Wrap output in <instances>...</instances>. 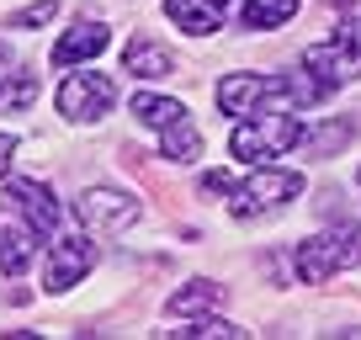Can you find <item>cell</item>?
Returning a JSON list of instances; mask_svg holds the SVG:
<instances>
[{"label": "cell", "instance_id": "6da1fadb", "mask_svg": "<svg viewBox=\"0 0 361 340\" xmlns=\"http://www.w3.org/2000/svg\"><path fill=\"white\" fill-rule=\"evenodd\" d=\"M228 213L234 218H260V213H271V207H282V202H293V197H303V176L298 170H287V165H250V176L245 181H228Z\"/></svg>", "mask_w": 361, "mask_h": 340}, {"label": "cell", "instance_id": "7a4b0ae2", "mask_svg": "<svg viewBox=\"0 0 361 340\" xmlns=\"http://www.w3.org/2000/svg\"><path fill=\"white\" fill-rule=\"evenodd\" d=\"M298 144H308V128H303V117H293V112L250 117V123H239L234 138H228L234 159H245V165H260V159H276V154H293Z\"/></svg>", "mask_w": 361, "mask_h": 340}, {"label": "cell", "instance_id": "3957f363", "mask_svg": "<svg viewBox=\"0 0 361 340\" xmlns=\"http://www.w3.org/2000/svg\"><path fill=\"white\" fill-rule=\"evenodd\" d=\"M350 266H361V229L356 224L319 229L314 239L298 245V277L303 282H329L335 272H350Z\"/></svg>", "mask_w": 361, "mask_h": 340}, {"label": "cell", "instance_id": "277c9868", "mask_svg": "<svg viewBox=\"0 0 361 340\" xmlns=\"http://www.w3.org/2000/svg\"><path fill=\"white\" fill-rule=\"evenodd\" d=\"M112 102H117V80L96 75V69L69 75L64 85H59V112H64L69 123H96V117L112 112Z\"/></svg>", "mask_w": 361, "mask_h": 340}, {"label": "cell", "instance_id": "5b68a950", "mask_svg": "<svg viewBox=\"0 0 361 340\" xmlns=\"http://www.w3.org/2000/svg\"><path fill=\"white\" fill-rule=\"evenodd\" d=\"M96 266V239L85 234V229H75V234H59L54 245H48V293H69V287L80 282V277Z\"/></svg>", "mask_w": 361, "mask_h": 340}, {"label": "cell", "instance_id": "8992f818", "mask_svg": "<svg viewBox=\"0 0 361 340\" xmlns=\"http://www.w3.org/2000/svg\"><path fill=\"white\" fill-rule=\"evenodd\" d=\"M75 218L80 229H96V234H123L128 224H138V202L117 186H90L75 202Z\"/></svg>", "mask_w": 361, "mask_h": 340}, {"label": "cell", "instance_id": "52a82bcc", "mask_svg": "<svg viewBox=\"0 0 361 340\" xmlns=\"http://www.w3.org/2000/svg\"><path fill=\"white\" fill-rule=\"evenodd\" d=\"M6 197H11V207L22 213V224H32L43 239L59 229V202H54V192H48L43 181H11Z\"/></svg>", "mask_w": 361, "mask_h": 340}, {"label": "cell", "instance_id": "ba28073f", "mask_svg": "<svg viewBox=\"0 0 361 340\" xmlns=\"http://www.w3.org/2000/svg\"><path fill=\"white\" fill-rule=\"evenodd\" d=\"M165 16L180 27V32L207 37V32H218V27H224L228 0H165Z\"/></svg>", "mask_w": 361, "mask_h": 340}, {"label": "cell", "instance_id": "9c48e42d", "mask_svg": "<svg viewBox=\"0 0 361 340\" xmlns=\"http://www.w3.org/2000/svg\"><path fill=\"white\" fill-rule=\"evenodd\" d=\"M106 43H112L106 22H80V27H69V32L54 43V64L59 69H64V64H85V59H96Z\"/></svg>", "mask_w": 361, "mask_h": 340}, {"label": "cell", "instance_id": "30bf717a", "mask_svg": "<svg viewBox=\"0 0 361 340\" xmlns=\"http://www.w3.org/2000/svg\"><path fill=\"white\" fill-rule=\"evenodd\" d=\"M123 69L138 80H165L170 69H176V54H170L165 43H154V37H133V43L123 48Z\"/></svg>", "mask_w": 361, "mask_h": 340}, {"label": "cell", "instance_id": "8fae6325", "mask_svg": "<svg viewBox=\"0 0 361 340\" xmlns=\"http://www.w3.org/2000/svg\"><path fill=\"white\" fill-rule=\"evenodd\" d=\"M335 54H340V69H345V80H356V75H361V0H345V6H340Z\"/></svg>", "mask_w": 361, "mask_h": 340}, {"label": "cell", "instance_id": "7c38bea8", "mask_svg": "<svg viewBox=\"0 0 361 340\" xmlns=\"http://www.w3.org/2000/svg\"><path fill=\"white\" fill-rule=\"evenodd\" d=\"M37 229L32 224H22V229H6V234H0V272L6 277H22L27 266H32V255H37Z\"/></svg>", "mask_w": 361, "mask_h": 340}, {"label": "cell", "instance_id": "4fadbf2b", "mask_svg": "<svg viewBox=\"0 0 361 340\" xmlns=\"http://www.w3.org/2000/svg\"><path fill=\"white\" fill-rule=\"evenodd\" d=\"M133 117L144 128H154V133H165V128H176L180 117H186V107L176 102V96H154V91H138L133 96Z\"/></svg>", "mask_w": 361, "mask_h": 340}, {"label": "cell", "instance_id": "5bb4252c", "mask_svg": "<svg viewBox=\"0 0 361 340\" xmlns=\"http://www.w3.org/2000/svg\"><path fill=\"white\" fill-rule=\"evenodd\" d=\"M298 16V0H245L239 6V22L245 32H271V27H282Z\"/></svg>", "mask_w": 361, "mask_h": 340}, {"label": "cell", "instance_id": "9a60e30c", "mask_svg": "<svg viewBox=\"0 0 361 340\" xmlns=\"http://www.w3.org/2000/svg\"><path fill=\"white\" fill-rule=\"evenodd\" d=\"M218 303H224V287H218V282H186L180 293H170L165 314L186 319V314H207V308H218Z\"/></svg>", "mask_w": 361, "mask_h": 340}, {"label": "cell", "instance_id": "2e32d148", "mask_svg": "<svg viewBox=\"0 0 361 340\" xmlns=\"http://www.w3.org/2000/svg\"><path fill=\"white\" fill-rule=\"evenodd\" d=\"M159 149H165V159L186 165V159H197V149H202V133L192 128V117H180L176 128H165V133H159Z\"/></svg>", "mask_w": 361, "mask_h": 340}, {"label": "cell", "instance_id": "e0dca14e", "mask_svg": "<svg viewBox=\"0 0 361 340\" xmlns=\"http://www.w3.org/2000/svg\"><path fill=\"white\" fill-rule=\"evenodd\" d=\"M37 102V75H6L0 80V112H27Z\"/></svg>", "mask_w": 361, "mask_h": 340}, {"label": "cell", "instance_id": "ac0fdd59", "mask_svg": "<svg viewBox=\"0 0 361 340\" xmlns=\"http://www.w3.org/2000/svg\"><path fill=\"white\" fill-rule=\"evenodd\" d=\"M176 340H239L245 329L239 324H228V319H197V324H186V329H170Z\"/></svg>", "mask_w": 361, "mask_h": 340}, {"label": "cell", "instance_id": "d6986e66", "mask_svg": "<svg viewBox=\"0 0 361 340\" xmlns=\"http://www.w3.org/2000/svg\"><path fill=\"white\" fill-rule=\"evenodd\" d=\"M54 11H59L54 0H37V6H27V11H16L11 22H6V27H11V32H22V27H43V22H54Z\"/></svg>", "mask_w": 361, "mask_h": 340}, {"label": "cell", "instance_id": "ffe728a7", "mask_svg": "<svg viewBox=\"0 0 361 340\" xmlns=\"http://www.w3.org/2000/svg\"><path fill=\"white\" fill-rule=\"evenodd\" d=\"M345 138H350V128H324V133H319L314 144H319V149H340Z\"/></svg>", "mask_w": 361, "mask_h": 340}, {"label": "cell", "instance_id": "44dd1931", "mask_svg": "<svg viewBox=\"0 0 361 340\" xmlns=\"http://www.w3.org/2000/svg\"><path fill=\"white\" fill-rule=\"evenodd\" d=\"M11 154H16V138L0 133V181H6V170H11Z\"/></svg>", "mask_w": 361, "mask_h": 340}, {"label": "cell", "instance_id": "7402d4cb", "mask_svg": "<svg viewBox=\"0 0 361 340\" xmlns=\"http://www.w3.org/2000/svg\"><path fill=\"white\" fill-rule=\"evenodd\" d=\"M6 64H11V54H6V43H0V69H6Z\"/></svg>", "mask_w": 361, "mask_h": 340}]
</instances>
